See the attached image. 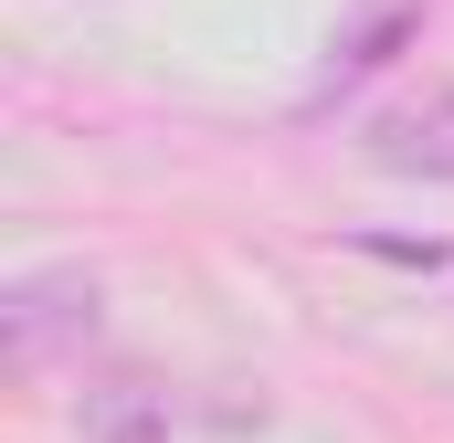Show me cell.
I'll return each mask as SVG.
<instances>
[{"label": "cell", "mask_w": 454, "mask_h": 443, "mask_svg": "<svg viewBox=\"0 0 454 443\" xmlns=\"http://www.w3.org/2000/svg\"><path fill=\"white\" fill-rule=\"evenodd\" d=\"M0 328H11V369H53L64 348L96 338V275H85V264L21 275V285L0 296Z\"/></svg>", "instance_id": "1"}, {"label": "cell", "mask_w": 454, "mask_h": 443, "mask_svg": "<svg viewBox=\"0 0 454 443\" xmlns=\"http://www.w3.org/2000/svg\"><path fill=\"white\" fill-rule=\"evenodd\" d=\"M370 159L402 169V180H454V85L423 96V106H391L370 127Z\"/></svg>", "instance_id": "2"}, {"label": "cell", "mask_w": 454, "mask_h": 443, "mask_svg": "<svg viewBox=\"0 0 454 443\" xmlns=\"http://www.w3.org/2000/svg\"><path fill=\"white\" fill-rule=\"evenodd\" d=\"M412 21H423V0H380V11H370V32H348L339 53H328V85H359L370 64H391V43H402Z\"/></svg>", "instance_id": "3"}, {"label": "cell", "mask_w": 454, "mask_h": 443, "mask_svg": "<svg viewBox=\"0 0 454 443\" xmlns=\"http://www.w3.org/2000/svg\"><path fill=\"white\" fill-rule=\"evenodd\" d=\"M148 412H159V391H127V401H106V412H96V443H159V423H148Z\"/></svg>", "instance_id": "4"}]
</instances>
